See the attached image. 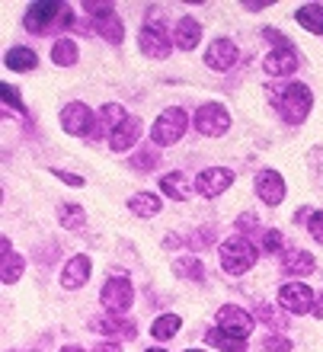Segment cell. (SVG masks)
I'll list each match as a JSON object with an SVG mask.
<instances>
[{"label": "cell", "mask_w": 323, "mask_h": 352, "mask_svg": "<svg viewBox=\"0 0 323 352\" xmlns=\"http://www.w3.org/2000/svg\"><path fill=\"white\" fill-rule=\"evenodd\" d=\"M221 266L227 276H243L256 266V247L247 237H227L221 243Z\"/></svg>", "instance_id": "cell-1"}, {"label": "cell", "mask_w": 323, "mask_h": 352, "mask_svg": "<svg viewBox=\"0 0 323 352\" xmlns=\"http://www.w3.org/2000/svg\"><path fill=\"white\" fill-rule=\"evenodd\" d=\"M272 102L282 109V116L288 122H304L311 106H314V96H311V90L304 84H291L282 93H272Z\"/></svg>", "instance_id": "cell-2"}, {"label": "cell", "mask_w": 323, "mask_h": 352, "mask_svg": "<svg viewBox=\"0 0 323 352\" xmlns=\"http://www.w3.org/2000/svg\"><path fill=\"white\" fill-rule=\"evenodd\" d=\"M55 23H71V7L58 0H42L26 10V29L29 32H48Z\"/></svg>", "instance_id": "cell-3"}, {"label": "cell", "mask_w": 323, "mask_h": 352, "mask_svg": "<svg viewBox=\"0 0 323 352\" xmlns=\"http://www.w3.org/2000/svg\"><path fill=\"white\" fill-rule=\"evenodd\" d=\"M186 129H189V116H186L183 109L170 106V109H164L160 112V119L154 122L151 138H154V144H160V148H170V144H176V141L183 138Z\"/></svg>", "instance_id": "cell-4"}, {"label": "cell", "mask_w": 323, "mask_h": 352, "mask_svg": "<svg viewBox=\"0 0 323 352\" xmlns=\"http://www.w3.org/2000/svg\"><path fill=\"white\" fill-rule=\"evenodd\" d=\"M131 301H135V288H131L129 276L115 272V276L102 285V305H106L109 314H125L131 307Z\"/></svg>", "instance_id": "cell-5"}, {"label": "cell", "mask_w": 323, "mask_h": 352, "mask_svg": "<svg viewBox=\"0 0 323 352\" xmlns=\"http://www.w3.org/2000/svg\"><path fill=\"white\" fill-rule=\"evenodd\" d=\"M195 129L202 131V135H208V138H218V135H224V131L231 129V116L218 102H205L195 112Z\"/></svg>", "instance_id": "cell-6"}, {"label": "cell", "mask_w": 323, "mask_h": 352, "mask_svg": "<svg viewBox=\"0 0 323 352\" xmlns=\"http://www.w3.org/2000/svg\"><path fill=\"white\" fill-rule=\"evenodd\" d=\"M278 301H282V307H285L288 314H307V311H314L317 295L304 282H285V285L278 288Z\"/></svg>", "instance_id": "cell-7"}, {"label": "cell", "mask_w": 323, "mask_h": 352, "mask_svg": "<svg viewBox=\"0 0 323 352\" xmlns=\"http://www.w3.org/2000/svg\"><path fill=\"white\" fill-rule=\"evenodd\" d=\"M87 10H90L93 16V26H96V32H100L106 42H112V45H119L122 36H125V29H122V19L112 13L109 3H87Z\"/></svg>", "instance_id": "cell-8"}, {"label": "cell", "mask_w": 323, "mask_h": 352, "mask_svg": "<svg viewBox=\"0 0 323 352\" xmlns=\"http://www.w3.org/2000/svg\"><path fill=\"white\" fill-rule=\"evenodd\" d=\"M218 330L247 340V336L253 333V317H249L243 307H237V305H224L221 311H218Z\"/></svg>", "instance_id": "cell-9"}, {"label": "cell", "mask_w": 323, "mask_h": 352, "mask_svg": "<svg viewBox=\"0 0 323 352\" xmlns=\"http://www.w3.org/2000/svg\"><path fill=\"white\" fill-rule=\"evenodd\" d=\"M61 125L71 135H100V131L93 129L90 106H83V102H67L65 109H61Z\"/></svg>", "instance_id": "cell-10"}, {"label": "cell", "mask_w": 323, "mask_h": 352, "mask_svg": "<svg viewBox=\"0 0 323 352\" xmlns=\"http://www.w3.org/2000/svg\"><path fill=\"white\" fill-rule=\"evenodd\" d=\"M231 183H234V173L227 167H208L199 173L195 189H199V195H205V199H218Z\"/></svg>", "instance_id": "cell-11"}, {"label": "cell", "mask_w": 323, "mask_h": 352, "mask_svg": "<svg viewBox=\"0 0 323 352\" xmlns=\"http://www.w3.org/2000/svg\"><path fill=\"white\" fill-rule=\"evenodd\" d=\"M237 58H241V52H237L231 38H214L212 48L205 52V65L212 71H227V67L237 65Z\"/></svg>", "instance_id": "cell-12"}, {"label": "cell", "mask_w": 323, "mask_h": 352, "mask_svg": "<svg viewBox=\"0 0 323 352\" xmlns=\"http://www.w3.org/2000/svg\"><path fill=\"white\" fill-rule=\"evenodd\" d=\"M138 45L148 58H166L170 55V38L166 32L157 26V23H148V26L138 32Z\"/></svg>", "instance_id": "cell-13"}, {"label": "cell", "mask_w": 323, "mask_h": 352, "mask_svg": "<svg viewBox=\"0 0 323 352\" xmlns=\"http://www.w3.org/2000/svg\"><path fill=\"white\" fill-rule=\"evenodd\" d=\"M256 195L266 205H278L285 199V179L276 173V170H263L256 176Z\"/></svg>", "instance_id": "cell-14"}, {"label": "cell", "mask_w": 323, "mask_h": 352, "mask_svg": "<svg viewBox=\"0 0 323 352\" xmlns=\"http://www.w3.org/2000/svg\"><path fill=\"white\" fill-rule=\"evenodd\" d=\"M138 138H141V119L129 116V119L122 122L119 129L109 135V148L112 151H129V148H135V141Z\"/></svg>", "instance_id": "cell-15"}, {"label": "cell", "mask_w": 323, "mask_h": 352, "mask_svg": "<svg viewBox=\"0 0 323 352\" xmlns=\"http://www.w3.org/2000/svg\"><path fill=\"white\" fill-rule=\"evenodd\" d=\"M295 65H298L295 52H291V48H285V45L276 48V52H269L266 61H263L266 74H272V77H285V74H291V71H295Z\"/></svg>", "instance_id": "cell-16"}, {"label": "cell", "mask_w": 323, "mask_h": 352, "mask_svg": "<svg viewBox=\"0 0 323 352\" xmlns=\"http://www.w3.org/2000/svg\"><path fill=\"white\" fill-rule=\"evenodd\" d=\"M87 278H90V256H74V260H67V266H65V272H61V285L65 288H80V285H87Z\"/></svg>", "instance_id": "cell-17"}, {"label": "cell", "mask_w": 323, "mask_h": 352, "mask_svg": "<svg viewBox=\"0 0 323 352\" xmlns=\"http://www.w3.org/2000/svg\"><path fill=\"white\" fill-rule=\"evenodd\" d=\"M282 266H285L288 276H311V272L317 269V260L307 250L295 247V250H285V256H282Z\"/></svg>", "instance_id": "cell-18"}, {"label": "cell", "mask_w": 323, "mask_h": 352, "mask_svg": "<svg viewBox=\"0 0 323 352\" xmlns=\"http://www.w3.org/2000/svg\"><path fill=\"white\" fill-rule=\"evenodd\" d=\"M199 38H202V26H199V19L192 16H183L176 23V45L183 48V52H192L199 45Z\"/></svg>", "instance_id": "cell-19"}, {"label": "cell", "mask_w": 323, "mask_h": 352, "mask_svg": "<svg viewBox=\"0 0 323 352\" xmlns=\"http://www.w3.org/2000/svg\"><path fill=\"white\" fill-rule=\"evenodd\" d=\"M160 189L166 192V199H189V192H192V183H189V176L186 173H166L160 176Z\"/></svg>", "instance_id": "cell-20"}, {"label": "cell", "mask_w": 323, "mask_h": 352, "mask_svg": "<svg viewBox=\"0 0 323 352\" xmlns=\"http://www.w3.org/2000/svg\"><path fill=\"white\" fill-rule=\"evenodd\" d=\"M93 330L109 333V336H125V340H131V336L138 333L131 320H119V317H112V314L109 317H96V320H93Z\"/></svg>", "instance_id": "cell-21"}, {"label": "cell", "mask_w": 323, "mask_h": 352, "mask_svg": "<svg viewBox=\"0 0 323 352\" xmlns=\"http://www.w3.org/2000/svg\"><path fill=\"white\" fill-rule=\"evenodd\" d=\"M3 61H7L10 71H32V67L38 65V55L26 45H16V48H10Z\"/></svg>", "instance_id": "cell-22"}, {"label": "cell", "mask_w": 323, "mask_h": 352, "mask_svg": "<svg viewBox=\"0 0 323 352\" xmlns=\"http://www.w3.org/2000/svg\"><path fill=\"white\" fill-rule=\"evenodd\" d=\"M19 276H23V260L10 250V241L3 237V266H0V278H3V285H13Z\"/></svg>", "instance_id": "cell-23"}, {"label": "cell", "mask_w": 323, "mask_h": 352, "mask_svg": "<svg viewBox=\"0 0 323 352\" xmlns=\"http://www.w3.org/2000/svg\"><path fill=\"white\" fill-rule=\"evenodd\" d=\"M295 19L307 32H323V7L320 3H304V7H298Z\"/></svg>", "instance_id": "cell-24"}, {"label": "cell", "mask_w": 323, "mask_h": 352, "mask_svg": "<svg viewBox=\"0 0 323 352\" xmlns=\"http://www.w3.org/2000/svg\"><path fill=\"white\" fill-rule=\"evenodd\" d=\"M129 208L135 214H141V218H154V214L164 208V202H160L154 192H141V195H135V199H129Z\"/></svg>", "instance_id": "cell-25"}, {"label": "cell", "mask_w": 323, "mask_h": 352, "mask_svg": "<svg viewBox=\"0 0 323 352\" xmlns=\"http://www.w3.org/2000/svg\"><path fill=\"white\" fill-rule=\"evenodd\" d=\"M205 340H208L212 346H218V349H224V352H247V340L224 333V330H208V336H205Z\"/></svg>", "instance_id": "cell-26"}, {"label": "cell", "mask_w": 323, "mask_h": 352, "mask_svg": "<svg viewBox=\"0 0 323 352\" xmlns=\"http://www.w3.org/2000/svg\"><path fill=\"white\" fill-rule=\"evenodd\" d=\"M179 324H183V320H179L176 314H164V317H157V320H154L151 336H154V340H173V336L179 333Z\"/></svg>", "instance_id": "cell-27"}, {"label": "cell", "mask_w": 323, "mask_h": 352, "mask_svg": "<svg viewBox=\"0 0 323 352\" xmlns=\"http://www.w3.org/2000/svg\"><path fill=\"white\" fill-rule=\"evenodd\" d=\"M52 58H55V65L71 67L77 61V45L71 42V38H58L55 48H52Z\"/></svg>", "instance_id": "cell-28"}, {"label": "cell", "mask_w": 323, "mask_h": 352, "mask_svg": "<svg viewBox=\"0 0 323 352\" xmlns=\"http://www.w3.org/2000/svg\"><path fill=\"white\" fill-rule=\"evenodd\" d=\"M173 272L179 278H192V282H199V278H202V263L195 260V256H179V260L173 263Z\"/></svg>", "instance_id": "cell-29"}, {"label": "cell", "mask_w": 323, "mask_h": 352, "mask_svg": "<svg viewBox=\"0 0 323 352\" xmlns=\"http://www.w3.org/2000/svg\"><path fill=\"white\" fill-rule=\"evenodd\" d=\"M58 218H61V224H65V228H71V231H74V228H80V224L87 221V214H83L80 205H71V202L58 208Z\"/></svg>", "instance_id": "cell-30"}, {"label": "cell", "mask_w": 323, "mask_h": 352, "mask_svg": "<svg viewBox=\"0 0 323 352\" xmlns=\"http://www.w3.org/2000/svg\"><path fill=\"white\" fill-rule=\"evenodd\" d=\"M100 116H102V125H106V129H112V131H115V129L122 125V122L129 119V116H125V109H122L119 102H106V106L100 109Z\"/></svg>", "instance_id": "cell-31"}, {"label": "cell", "mask_w": 323, "mask_h": 352, "mask_svg": "<svg viewBox=\"0 0 323 352\" xmlns=\"http://www.w3.org/2000/svg\"><path fill=\"white\" fill-rule=\"evenodd\" d=\"M307 231L314 234V241L323 243V212H311V224H307Z\"/></svg>", "instance_id": "cell-32"}, {"label": "cell", "mask_w": 323, "mask_h": 352, "mask_svg": "<svg viewBox=\"0 0 323 352\" xmlns=\"http://www.w3.org/2000/svg\"><path fill=\"white\" fill-rule=\"evenodd\" d=\"M0 90H3V102H7V106H13L16 112H23V102H19V90H13L10 84H3Z\"/></svg>", "instance_id": "cell-33"}, {"label": "cell", "mask_w": 323, "mask_h": 352, "mask_svg": "<svg viewBox=\"0 0 323 352\" xmlns=\"http://www.w3.org/2000/svg\"><path fill=\"white\" fill-rule=\"evenodd\" d=\"M263 247H266L269 253H278V250H282V234H278V231H266V237H263Z\"/></svg>", "instance_id": "cell-34"}, {"label": "cell", "mask_w": 323, "mask_h": 352, "mask_svg": "<svg viewBox=\"0 0 323 352\" xmlns=\"http://www.w3.org/2000/svg\"><path fill=\"white\" fill-rule=\"evenodd\" d=\"M266 349L269 352H291V343H288V340H282V336H269Z\"/></svg>", "instance_id": "cell-35"}, {"label": "cell", "mask_w": 323, "mask_h": 352, "mask_svg": "<svg viewBox=\"0 0 323 352\" xmlns=\"http://www.w3.org/2000/svg\"><path fill=\"white\" fill-rule=\"evenodd\" d=\"M131 164H135V167H141V170H151L154 164H157V154H154V151H151V154H138Z\"/></svg>", "instance_id": "cell-36"}, {"label": "cell", "mask_w": 323, "mask_h": 352, "mask_svg": "<svg viewBox=\"0 0 323 352\" xmlns=\"http://www.w3.org/2000/svg\"><path fill=\"white\" fill-rule=\"evenodd\" d=\"M48 173H55L58 179H65L67 186H83V179H80V176H74V173H65V170H48Z\"/></svg>", "instance_id": "cell-37"}, {"label": "cell", "mask_w": 323, "mask_h": 352, "mask_svg": "<svg viewBox=\"0 0 323 352\" xmlns=\"http://www.w3.org/2000/svg\"><path fill=\"white\" fill-rule=\"evenodd\" d=\"M96 352H122V349H119V343H100Z\"/></svg>", "instance_id": "cell-38"}, {"label": "cell", "mask_w": 323, "mask_h": 352, "mask_svg": "<svg viewBox=\"0 0 323 352\" xmlns=\"http://www.w3.org/2000/svg\"><path fill=\"white\" fill-rule=\"evenodd\" d=\"M314 317H323V295L314 301Z\"/></svg>", "instance_id": "cell-39"}, {"label": "cell", "mask_w": 323, "mask_h": 352, "mask_svg": "<svg viewBox=\"0 0 323 352\" xmlns=\"http://www.w3.org/2000/svg\"><path fill=\"white\" fill-rule=\"evenodd\" d=\"M186 352H202V349H186Z\"/></svg>", "instance_id": "cell-40"}, {"label": "cell", "mask_w": 323, "mask_h": 352, "mask_svg": "<svg viewBox=\"0 0 323 352\" xmlns=\"http://www.w3.org/2000/svg\"><path fill=\"white\" fill-rule=\"evenodd\" d=\"M148 352H164V349H148Z\"/></svg>", "instance_id": "cell-41"}]
</instances>
